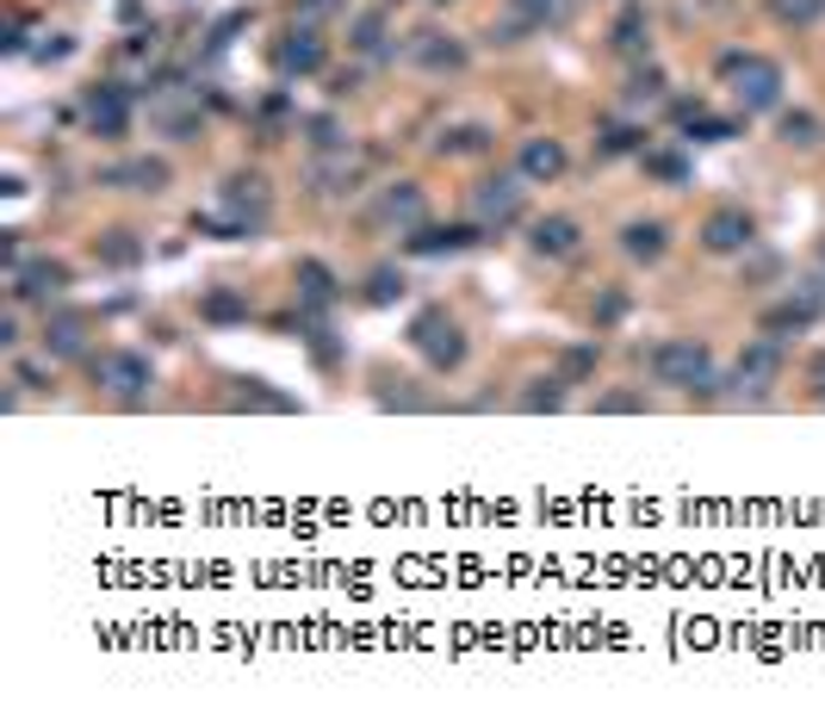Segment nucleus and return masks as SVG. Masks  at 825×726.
I'll return each mask as SVG.
<instances>
[{
	"label": "nucleus",
	"instance_id": "2",
	"mask_svg": "<svg viewBox=\"0 0 825 726\" xmlns=\"http://www.w3.org/2000/svg\"><path fill=\"white\" fill-rule=\"evenodd\" d=\"M720 75L732 81V100H739V112H776L782 106V87H788V81H782V63H770V56H757V50H726V56H720Z\"/></svg>",
	"mask_w": 825,
	"mask_h": 726
},
{
	"label": "nucleus",
	"instance_id": "27",
	"mask_svg": "<svg viewBox=\"0 0 825 726\" xmlns=\"http://www.w3.org/2000/svg\"><path fill=\"white\" fill-rule=\"evenodd\" d=\"M664 69L658 63H633V75H627V87H621V106L627 112H639V106H658V100H664Z\"/></svg>",
	"mask_w": 825,
	"mask_h": 726
},
{
	"label": "nucleus",
	"instance_id": "11",
	"mask_svg": "<svg viewBox=\"0 0 825 726\" xmlns=\"http://www.w3.org/2000/svg\"><path fill=\"white\" fill-rule=\"evenodd\" d=\"M174 180V168L162 156H125V162H112V168H100V187L112 193H149V199H162Z\"/></svg>",
	"mask_w": 825,
	"mask_h": 726
},
{
	"label": "nucleus",
	"instance_id": "3",
	"mask_svg": "<svg viewBox=\"0 0 825 726\" xmlns=\"http://www.w3.org/2000/svg\"><path fill=\"white\" fill-rule=\"evenodd\" d=\"M422 224H429V193L416 180H385L367 206V230H379V237H410Z\"/></svg>",
	"mask_w": 825,
	"mask_h": 726
},
{
	"label": "nucleus",
	"instance_id": "22",
	"mask_svg": "<svg viewBox=\"0 0 825 726\" xmlns=\"http://www.w3.org/2000/svg\"><path fill=\"white\" fill-rule=\"evenodd\" d=\"M497 149V131L491 125H478V118H466V125H447L435 137V156L441 162H460V156H491Z\"/></svg>",
	"mask_w": 825,
	"mask_h": 726
},
{
	"label": "nucleus",
	"instance_id": "42",
	"mask_svg": "<svg viewBox=\"0 0 825 726\" xmlns=\"http://www.w3.org/2000/svg\"><path fill=\"white\" fill-rule=\"evenodd\" d=\"M243 25H249V13H243V7H236V13H224L218 25H212V38H205V44H212V56H218V50H230Z\"/></svg>",
	"mask_w": 825,
	"mask_h": 726
},
{
	"label": "nucleus",
	"instance_id": "12",
	"mask_svg": "<svg viewBox=\"0 0 825 726\" xmlns=\"http://www.w3.org/2000/svg\"><path fill=\"white\" fill-rule=\"evenodd\" d=\"M348 50H354L360 63H373V69H385V63H398V56H404V44L391 38L385 7H373V13H354V25H348Z\"/></svg>",
	"mask_w": 825,
	"mask_h": 726
},
{
	"label": "nucleus",
	"instance_id": "17",
	"mask_svg": "<svg viewBox=\"0 0 825 726\" xmlns=\"http://www.w3.org/2000/svg\"><path fill=\"white\" fill-rule=\"evenodd\" d=\"M782 373V342L776 335H757V342H745V354H739V366H732V385L751 397H763V385H776Z\"/></svg>",
	"mask_w": 825,
	"mask_h": 726
},
{
	"label": "nucleus",
	"instance_id": "29",
	"mask_svg": "<svg viewBox=\"0 0 825 726\" xmlns=\"http://www.w3.org/2000/svg\"><path fill=\"white\" fill-rule=\"evenodd\" d=\"M633 149H646V125H627V118H608L602 131H596V156L615 162V156H633Z\"/></svg>",
	"mask_w": 825,
	"mask_h": 726
},
{
	"label": "nucleus",
	"instance_id": "48",
	"mask_svg": "<svg viewBox=\"0 0 825 726\" xmlns=\"http://www.w3.org/2000/svg\"><path fill=\"white\" fill-rule=\"evenodd\" d=\"M360 81H367V69H336V75H329V100H342V94H354Z\"/></svg>",
	"mask_w": 825,
	"mask_h": 726
},
{
	"label": "nucleus",
	"instance_id": "26",
	"mask_svg": "<svg viewBox=\"0 0 825 726\" xmlns=\"http://www.w3.org/2000/svg\"><path fill=\"white\" fill-rule=\"evenodd\" d=\"M298 131H305V143H311V156H336V149H354V137L342 131V118H336V112H311V118H298Z\"/></svg>",
	"mask_w": 825,
	"mask_h": 726
},
{
	"label": "nucleus",
	"instance_id": "13",
	"mask_svg": "<svg viewBox=\"0 0 825 726\" xmlns=\"http://www.w3.org/2000/svg\"><path fill=\"white\" fill-rule=\"evenodd\" d=\"M478 242H491L484 224H422V230L404 237V255H466Z\"/></svg>",
	"mask_w": 825,
	"mask_h": 726
},
{
	"label": "nucleus",
	"instance_id": "19",
	"mask_svg": "<svg viewBox=\"0 0 825 726\" xmlns=\"http://www.w3.org/2000/svg\"><path fill=\"white\" fill-rule=\"evenodd\" d=\"M819 317H825V304H819V299H807V292H788L782 304H770V311H763V335H776V342H788V335L813 330Z\"/></svg>",
	"mask_w": 825,
	"mask_h": 726
},
{
	"label": "nucleus",
	"instance_id": "10",
	"mask_svg": "<svg viewBox=\"0 0 825 726\" xmlns=\"http://www.w3.org/2000/svg\"><path fill=\"white\" fill-rule=\"evenodd\" d=\"M7 292H13V304H56L69 292V268L50 255L19 261V268H7Z\"/></svg>",
	"mask_w": 825,
	"mask_h": 726
},
{
	"label": "nucleus",
	"instance_id": "53",
	"mask_svg": "<svg viewBox=\"0 0 825 726\" xmlns=\"http://www.w3.org/2000/svg\"><path fill=\"white\" fill-rule=\"evenodd\" d=\"M819 261H825V255H819Z\"/></svg>",
	"mask_w": 825,
	"mask_h": 726
},
{
	"label": "nucleus",
	"instance_id": "51",
	"mask_svg": "<svg viewBox=\"0 0 825 726\" xmlns=\"http://www.w3.org/2000/svg\"><path fill=\"white\" fill-rule=\"evenodd\" d=\"M813 385H825V354H813Z\"/></svg>",
	"mask_w": 825,
	"mask_h": 726
},
{
	"label": "nucleus",
	"instance_id": "16",
	"mask_svg": "<svg viewBox=\"0 0 825 726\" xmlns=\"http://www.w3.org/2000/svg\"><path fill=\"white\" fill-rule=\"evenodd\" d=\"M360 180H367V168L354 162V149H336V156L311 162V180H305V187H311L317 199H354Z\"/></svg>",
	"mask_w": 825,
	"mask_h": 726
},
{
	"label": "nucleus",
	"instance_id": "9",
	"mask_svg": "<svg viewBox=\"0 0 825 726\" xmlns=\"http://www.w3.org/2000/svg\"><path fill=\"white\" fill-rule=\"evenodd\" d=\"M323 63H329L323 32H317L311 19H292V25H286V38L274 44V75H280V81H305V75H317Z\"/></svg>",
	"mask_w": 825,
	"mask_h": 726
},
{
	"label": "nucleus",
	"instance_id": "37",
	"mask_svg": "<svg viewBox=\"0 0 825 726\" xmlns=\"http://www.w3.org/2000/svg\"><path fill=\"white\" fill-rule=\"evenodd\" d=\"M689 143H726V137H739V131H745V118H708V112H701V118H689Z\"/></svg>",
	"mask_w": 825,
	"mask_h": 726
},
{
	"label": "nucleus",
	"instance_id": "6",
	"mask_svg": "<svg viewBox=\"0 0 825 726\" xmlns=\"http://www.w3.org/2000/svg\"><path fill=\"white\" fill-rule=\"evenodd\" d=\"M137 87H125V81H94V87H81V118H87V131L94 137H125L131 131V112H137Z\"/></svg>",
	"mask_w": 825,
	"mask_h": 726
},
{
	"label": "nucleus",
	"instance_id": "45",
	"mask_svg": "<svg viewBox=\"0 0 825 726\" xmlns=\"http://www.w3.org/2000/svg\"><path fill=\"white\" fill-rule=\"evenodd\" d=\"M69 50H75V38H63V32H44V44H32V63H63Z\"/></svg>",
	"mask_w": 825,
	"mask_h": 726
},
{
	"label": "nucleus",
	"instance_id": "33",
	"mask_svg": "<svg viewBox=\"0 0 825 726\" xmlns=\"http://www.w3.org/2000/svg\"><path fill=\"white\" fill-rule=\"evenodd\" d=\"M404 292H410V280L398 268H373V273H367V286H360V299H367V304H398Z\"/></svg>",
	"mask_w": 825,
	"mask_h": 726
},
{
	"label": "nucleus",
	"instance_id": "24",
	"mask_svg": "<svg viewBox=\"0 0 825 726\" xmlns=\"http://www.w3.org/2000/svg\"><path fill=\"white\" fill-rule=\"evenodd\" d=\"M515 168L528 174L534 187L559 180V174H565V143L559 137H528V143H522V156H515Z\"/></svg>",
	"mask_w": 825,
	"mask_h": 726
},
{
	"label": "nucleus",
	"instance_id": "44",
	"mask_svg": "<svg viewBox=\"0 0 825 726\" xmlns=\"http://www.w3.org/2000/svg\"><path fill=\"white\" fill-rule=\"evenodd\" d=\"M627 317V292L621 286H608L602 299H596V330H608V323H621Z\"/></svg>",
	"mask_w": 825,
	"mask_h": 726
},
{
	"label": "nucleus",
	"instance_id": "38",
	"mask_svg": "<svg viewBox=\"0 0 825 726\" xmlns=\"http://www.w3.org/2000/svg\"><path fill=\"white\" fill-rule=\"evenodd\" d=\"M825 13V0H770V19L776 25H813Z\"/></svg>",
	"mask_w": 825,
	"mask_h": 726
},
{
	"label": "nucleus",
	"instance_id": "41",
	"mask_svg": "<svg viewBox=\"0 0 825 726\" xmlns=\"http://www.w3.org/2000/svg\"><path fill=\"white\" fill-rule=\"evenodd\" d=\"M13 385H19V392H50V385H56V373H50V366H38V361H13Z\"/></svg>",
	"mask_w": 825,
	"mask_h": 726
},
{
	"label": "nucleus",
	"instance_id": "34",
	"mask_svg": "<svg viewBox=\"0 0 825 726\" xmlns=\"http://www.w3.org/2000/svg\"><path fill=\"white\" fill-rule=\"evenodd\" d=\"M776 131H782V143H788V149H813V143L825 137V125L813 118V112H782Z\"/></svg>",
	"mask_w": 825,
	"mask_h": 726
},
{
	"label": "nucleus",
	"instance_id": "47",
	"mask_svg": "<svg viewBox=\"0 0 825 726\" xmlns=\"http://www.w3.org/2000/svg\"><path fill=\"white\" fill-rule=\"evenodd\" d=\"M156 50H162V38H156V25H149V32L125 38V44H118V56H156Z\"/></svg>",
	"mask_w": 825,
	"mask_h": 726
},
{
	"label": "nucleus",
	"instance_id": "39",
	"mask_svg": "<svg viewBox=\"0 0 825 726\" xmlns=\"http://www.w3.org/2000/svg\"><path fill=\"white\" fill-rule=\"evenodd\" d=\"M596 354H602L596 342H577V348H565V354H559V380H565V385H577V380H584V373L596 366Z\"/></svg>",
	"mask_w": 825,
	"mask_h": 726
},
{
	"label": "nucleus",
	"instance_id": "32",
	"mask_svg": "<svg viewBox=\"0 0 825 726\" xmlns=\"http://www.w3.org/2000/svg\"><path fill=\"white\" fill-rule=\"evenodd\" d=\"M236 411H298V397H286V392H267V380H243L236 385V397H230Z\"/></svg>",
	"mask_w": 825,
	"mask_h": 726
},
{
	"label": "nucleus",
	"instance_id": "50",
	"mask_svg": "<svg viewBox=\"0 0 825 726\" xmlns=\"http://www.w3.org/2000/svg\"><path fill=\"white\" fill-rule=\"evenodd\" d=\"M19 342H25V330H19V317H7V323H0V348H7V354H19Z\"/></svg>",
	"mask_w": 825,
	"mask_h": 726
},
{
	"label": "nucleus",
	"instance_id": "25",
	"mask_svg": "<svg viewBox=\"0 0 825 726\" xmlns=\"http://www.w3.org/2000/svg\"><path fill=\"white\" fill-rule=\"evenodd\" d=\"M298 299L305 304H336L342 299V280H336V268H329V261H317V255H305V261H298Z\"/></svg>",
	"mask_w": 825,
	"mask_h": 726
},
{
	"label": "nucleus",
	"instance_id": "43",
	"mask_svg": "<svg viewBox=\"0 0 825 726\" xmlns=\"http://www.w3.org/2000/svg\"><path fill=\"white\" fill-rule=\"evenodd\" d=\"M596 411H602V416H633V411H646V392H602V397H596Z\"/></svg>",
	"mask_w": 825,
	"mask_h": 726
},
{
	"label": "nucleus",
	"instance_id": "49",
	"mask_svg": "<svg viewBox=\"0 0 825 726\" xmlns=\"http://www.w3.org/2000/svg\"><path fill=\"white\" fill-rule=\"evenodd\" d=\"M379 404H385V411H429V397H416V392H385Z\"/></svg>",
	"mask_w": 825,
	"mask_h": 726
},
{
	"label": "nucleus",
	"instance_id": "40",
	"mask_svg": "<svg viewBox=\"0 0 825 726\" xmlns=\"http://www.w3.org/2000/svg\"><path fill=\"white\" fill-rule=\"evenodd\" d=\"M565 404V380L553 373V380H540L534 392H522V411H559Z\"/></svg>",
	"mask_w": 825,
	"mask_h": 726
},
{
	"label": "nucleus",
	"instance_id": "31",
	"mask_svg": "<svg viewBox=\"0 0 825 726\" xmlns=\"http://www.w3.org/2000/svg\"><path fill=\"white\" fill-rule=\"evenodd\" d=\"M199 317L205 323H249V299H236L230 286H212L199 299Z\"/></svg>",
	"mask_w": 825,
	"mask_h": 726
},
{
	"label": "nucleus",
	"instance_id": "14",
	"mask_svg": "<svg viewBox=\"0 0 825 726\" xmlns=\"http://www.w3.org/2000/svg\"><path fill=\"white\" fill-rule=\"evenodd\" d=\"M608 50L627 56V63H652V13H646V0H627L615 25H608Z\"/></svg>",
	"mask_w": 825,
	"mask_h": 726
},
{
	"label": "nucleus",
	"instance_id": "15",
	"mask_svg": "<svg viewBox=\"0 0 825 726\" xmlns=\"http://www.w3.org/2000/svg\"><path fill=\"white\" fill-rule=\"evenodd\" d=\"M751 242H757V218L739 206H720L714 218L701 224V249L708 255H745Z\"/></svg>",
	"mask_w": 825,
	"mask_h": 726
},
{
	"label": "nucleus",
	"instance_id": "4",
	"mask_svg": "<svg viewBox=\"0 0 825 726\" xmlns=\"http://www.w3.org/2000/svg\"><path fill=\"white\" fill-rule=\"evenodd\" d=\"M94 385L106 397H118V404H143L149 397V385H156V366H149V354H137V348H106V354H94Z\"/></svg>",
	"mask_w": 825,
	"mask_h": 726
},
{
	"label": "nucleus",
	"instance_id": "30",
	"mask_svg": "<svg viewBox=\"0 0 825 726\" xmlns=\"http://www.w3.org/2000/svg\"><path fill=\"white\" fill-rule=\"evenodd\" d=\"M94 255H100V268H137L143 261V242H137V230H106V237L94 242Z\"/></svg>",
	"mask_w": 825,
	"mask_h": 726
},
{
	"label": "nucleus",
	"instance_id": "36",
	"mask_svg": "<svg viewBox=\"0 0 825 726\" xmlns=\"http://www.w3.org/2000/svg\"><path fill=\"white\" fill-rule=\"evenodd\" d=\"M255 118L267 125V143H274V137H280V125H286V118H298V112H292V94H286V87L261 94V100H255Z\"/></svg>",
	"mask_w": 825,
	"mask_h": 726
},
{
	"label": "nucleus",
	"instance_id": "28",
	"mask_svg": "<svg viewBox=\"0 0 825 726\" xmlns=\"http://www.w3.org/2000/svg\"><path fill=\"white\" fill-rule=\"evenodd\" d=\"M639 162H646V174H652V180H664V187H689V174H695V162H689L683 149H652V143H646V149H639Z\"/></svg>",
	"mask_w": 825,
	"mask_h": 726
},
{
	"label": "nucleus",
	"instance_id": "23",
	"mask_svg": "<svg viewBox=\"0 0 825 726\" xmlns=\"http://www.w3.org/2000/svg\"><path fill=\"white\" fill-rule=\"evenodd\" d=\"M664 249H670V230L658 218H627L621 224V255L627 261H646V268H652V261H664Z\"/></svg>",
	"mask_w": 825,
	"mask_h": 726
},
{
	"label": "nucleus",
	"instance_id": "8",
	"mask_svg": "<svg viewBox=\"0 0 825 726\" xmlns=\"http://www.w3.org/2000/svg\"><path fill=\"white\" fill-rule=\"evenodd\" d=\"M404 63H416L422 75H460V69L472 63V44L441 32V25H416V32L404 38Z\"/></svg>",
	"mask_w": 825,
	"mask_h": 726
},
{
	"label": "nucleus",
	"instance_id": "46",
	"mask_svg": "<svg viewBox=\"0 0 825 726\" xmlns=\"http://www.w3.org/2000/svg\"><path fill=\"white\" fill-rule=\"evenodd\" d=\"M342 7H348V0H298V7H292V19H311V25H317V19L342 13Z\"/></svg>",
	"mask_w": 825,
	"mask_h": 726
},
{
	"label": "nucleus",
	"instance_id": "35",
	"mask_svg": "<svg viewBox=\"0 0 825 726\" xmlns=\"http://www.w3.org/2000/svg\"><path fill=\"white\" fill-rule=\"evenodd\" d=\"M565 7H571V0H509V13L528 19L534 32H546V25H565Z\"/></svg>",
	"mask_w": 825,
	"mask_h": 726
},
{
	"label": "nucleus",
	"instance_id": "5",
	"mask_svg": "<svg viewBox=\"0 0 825 726\" xmlns=\"http://www.w3.org/2000/svg\"><path fill=\"white\" fill-rule=\"evenodd\" d=\"M528 174L509 168V174H491V180H478L472 187V211H478V224L491 230V237H503L509 224H522V206H528Z\"/></svg>",
	"mask_w": 825,
	"mask_h": 726
},
{
	"label": "nucleus",
	"instance_id": "7",
	"mask_svg": "<svg viewBox=\"0 0 825 726\" xmlns=\"http://www.w3.org/2000/svg\"><path fill=\"white\" fill-rule=\"evenodd\" d=\"M410 348H416L435 373H453V366L466 361V335H460V323H453L447 311H416V323H410Z\"/></svg>",
	"mask_w": 825,
	"mask_h": 726
},
{
	"label": "nucleus",
	"instance_id": "18",
	"mask_svg": "<svg viewBox=\"0 0 825 726\" xmlns=\"http://www.w3.org/2000/svg\"><path fill=\"white\" fill-rule=\"evenodd\" d=\"M218 206H224V211H236V218H249V224H267L274 187H267V174L243 168V174H230V180L218 187Z\"/></svg>",
	"mask_w": 825,
	"mask_h": 726
},
{
	"label": "nucleus",
	"instance_id": "52",
	"mask_svg": "<svg viewBox=\"0 0 825 726\" xmlns=\"http://www.w3.org/2000/svg\"><path fill=\"white\" fill-rule=\"evenodd\" d=\"M429 7H447V0H429Z\"/></svg>",
	"mask_w": 825,
	"mask_h": 726
},
{
	"label": "nucleus",
	"instance_id": "1",
	"mask_svg": "<svg viewBox=\"0 0 825 726\" xmlns=\"http://www.w3.org/2000/svg\"><path fill=\"white\" fill-rule=\"evenodd\" d=\"M646 373H652V385H670V392H683V397H720L714 354H708V342H695V335H670V342H652V354H646Z\"/></svg>",
	"mask_w": 825,
	"mask_h": 726
},
{
	"label": "nucleus",
	"instance_id": "21",
	"mask_svg": "<svg viewBox=\"0 0 825 726\" xmlns=\"http://www.w3.org/2000/svg\"><path fill=\"white\" fill-rule=\"evenodd\" d=\"M38 342H44L50 361H75V354H87V317L81 311H50Z\"/></svg>",
	"mask_w": 825,
	"mask_h": 726
},
{
	"label": "nucleus",
	"instance_id": "20",
	"mask_svg": "<svg viewBox=\"0 0 825 726\" xmlns=\"http://www.w3.org/2000/svg\"><path fill=\"white\" fill-rule=\"evenodd\" d=\"M528 242H534V255H546V261H571V255L584 249V224L577 218H534Z\"/></svg>",
	"mask_w": 825,
	"mask_h": 726
}]
</instances>
